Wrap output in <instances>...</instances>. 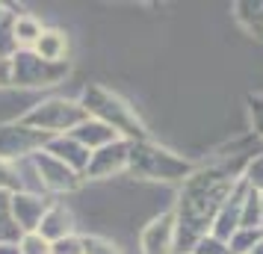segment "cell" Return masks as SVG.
<instances>
[{
    "mask_svg": "<svg viewBox=\"0 0 263 254\" xmlns=\"http://www.w3.org/2000/svg\"><path fill=\"white\" fill-rule=\"evenodd\" d=\"M231 189H234V178H228L222 171H207V174H195L186 181L183 195H180V245H190V242L198 245L204 240V230L210 228V222L225 207Z\"/></svg>",
    "mask_w": 263,
    "mask_h": 254,
    "instance_id": "cell-1",
    "label": "cell"
},
{
    "mask_svg": "<svg viewBox=\"0 0 263 254\" xmlns=\"http://www.w3.org/2000/svg\"><path fill=\"white\" fill-rule=\"evenodd\" d=\"M80 104H83V109L89 115H95V121H101V124H107L112 130L124 133L130 142H145L142 121L136 119V112L119 95H112V92L101 89V86H86Z\"/></svg>",
    "mask_w": 263,
    "mask_h": 254,
    "instance_id": "cell-2",
    "label": "cell"
},
{
    "mask_svg": "<svg viewBox=\"0 0 263 254\" xmlns=\"http://www.w3.org/2000/svg\"><path fill=\"white\" fill-rule=\"evenodd\" d=\"M127 169L142 174V178H154V181H190L192 163H186L183 157H175L172 151L148 145V142H139V145L133 142Z\"/></svg>",
    "mask_w": 263,
    "mask_h": 254,
    "instance_id": "cell-3",
    "label": "cell"
},
{
    "mask_svg": "<svg viewBox=\"0 0 263 254\" xmlns=\"http://www.w3.org/2000/svg\"><path fill=\"white\" fill-rule=\"evenodd\" d=\"M89 119V112L83 109V104H71V101H60V97H53V101H45V104H39L33 112H27L24 124L27 127H36L42 133H68L71 127H80L86 124Z\"/></svg>",
    "mask_w": 263,
    "mask_h": 254,
    "instance_id": "cell-4",
    "label": "cell"
},
{
    "mask_svg": "<svg viewBox=\"0 0 263 254\" xmlns=\"http://www.w3.org/2000/svg\"><path fill=\"white\" fill-rule=\"evenodd\" d=\"M68 74V62H45L36 50H18L12 60V83L53 86Z\"/></svg>",
    "mask_w": 263,
    "mask_h": 254,
    "instance_id": "cell-5",
    "label": "cell"
},
{
    "mask_svg": "<svg viewBox=\"0 0 263 254\" xmlns=\"http://www.w3.org/2000/svg\"><path fill=\"white\" fill-rule=\"evenodd\" d=\"M53 136L42 133L36 127H27L24 121L18 124H3L0 127V160H12V157H24L33 151H42L45 142H50Z\"/></svg>",
    "mask_w": 263,
    "mask_h": 254,
    "instance_id": "cell-6",
    "label": "cell"
},
{
    "mask_svg": "<svg viewBox=\"0 0 263 254\" xmlns=\"http://www.w3.org/2000/svg\"><path fill=\"white\" fill-rule=\"evenodd\" d=\"M33 166L36 171L42 174V186H48V189H77V183H80V174L74 169H68L62 160H57L53 154H42L39 151L36 160H33Z\"/></svg>",
    "mask_w": 263,
    "mask_h": 254,
    "instance_id": "cell-7",
    "label": "cell"
},
{
    "mask_svg": "<svg viewBox=\"0 0 263 254\" xmlns=\"http://www.w3.org/2000/svg\"><path fill=\"white\" fill-rule=\"evenodd\" d=\"M130 145L133 142H112L107 148H98L89 157V166H86V174L89 178H107L109 171H121L127 169V160H130Z\"/></svg>",
    "mask_w": 263,
    "mask_h": 254,
    "instance_id": "cell-8",
    "label": "cell"
},
{
    "mask_svg": "<svg viewBox=\"0 0 263 254\" xmlns=\"http://www.w3.org/2000/svg\"><path fill=\"white\" fill-rule=\"evenodd\" d=\"M178 216L175 213H166L163 219L151 222L142 233V251L145 254H168V248L175 245V237H178Z\"/></svg>",
    "mask_w": 263,
    "mask_h": 254,
    "instance_id": "cell-9",
    "label": "cell"
},
{
    "mask_svg": "<svg viewBox=\"0 0 263 254\" xmlns=\"http://www.w3.org/2000/svg\"><path fill=\"white\" fill-rule=\"evenodd\" d=\"M48 201L39 198V195H15L12 198V222L24 233H36L42 219L48 213Z\"/></svg>",
    "mask_w": 263,
    "mask_h": 254,
    "instance_id": "cell-10",
    "label": "cell"
},
{
    "mask_svg": "<svg viewBox=\"0 0 263 254\" xmlns=\"http://www.w3.org/2000/svg\"><path fill=\"white\" fill-rule=\"evenodd\" d=\"M36 233H42L48 242H60L65 237H71V213L62 204H50Z\"/></svg>",
    "mask_w": 263,
    "mask_h": 254,
    "instance_id": "cell-11",
    "label": "cell"
},
{
    "mask_svg": "<svg viewBox=\"0 0 263 254\" xmlns=\"http://www.w3.org/2000/svg\"><path fill=\"white\" fill-rule=\"evenodd\" d=\"M71 136L83 148H89V151H98V148H107V145H112V142H119L116 130L107 127V124H101V121H86V124H80Z\"/></svg>",
    "mask_w": 263,
    "mask_h": 254,
    "instance_id": "cell-12",
    "label": "cell"
},
{
    "mask_svg": "<svg viewBox=\"0 0 263 254\" xmlns=\"http://www.w3.org/2000/svg\"><path fill=\"white\" fill-rule=\"evenodd\" d=\"M53 157L57 160H62L68 169H74V171H86V166H89V157H92V151L89 148H83L74 136H65V139H53Z\"/></svg>",
    "mask_w": 263,
    "mask_h": 254,
    "instance_id": "cell-13",
    "label": "cell"
},
{
    "mask_svg": "<svg viewBox=\"0 0 263 254\" xmlns=\"http://www.w3.org/2000/svg\"><path fill=\"white\" fill-rule=\"evenodd\" d=\"M65 50H68V42L60 30H45L36 42V53L45 62H65Z\"/></svg>",
    "mask_w": 263,
    "mask_h": 254,
    "instance_id": "cell-14",
    "label": "cell"
},
{
    "mask_svg": "<svg viewBox=\"0 0 263 254\" xmlns=\"http://www.w3.org/2000/svg\"><path fill=\"white\" fill-rule=\"evenodd\" d=\"M12 33H15V42H18V45H21V42H33V45H36L39 36H42L45 30L39 27L36 18H30V15H15Z\"/></svg>",
    "mask_w": 263,
    "mask_h": 254,
    "instance_id": "cell-15",
    "label": "cell"
},
{
    "mask_svg": "<svg viewBox=\"0 0 263 254\" xmlns=\"http://www.w3.org/2000/svg\"><path fill=\"white\" fill-rule=\"evenodd\" d=\"M18 251L21 254H50V242L45 240L42 233H24Z\"/></svg>",
    "mask_w": 263,
    "mask_h": 254,
    "instance_id": "cell-16",
    "label": "cell"
},
{
    "mask_svg": "<svg viewBox=\"0 0 263 254\" xmlns=\"http://www.w3.org/2000/svg\"><path fill=\"white\" fill-rule=\"evenodd\" d=\"M50 254H86L83 251V240L65 237V240H60V242H50Z\"/></svg>",
    "mask_w": 263,
    "mask_h": 254,
    "instance_id": "cell-17",
    "label": "cell"
},
{
    "mask_svg": "<svg viewBox=\"0 0 263 254\" xmlns=\"http://www.w3.org/2000/svg\"><path fill=\"white\" fill-rule=\"evenodd\" d=\"M0 189H21V181L3 160H0Z\"/></svg>",
    "mask_w": 263,
    "mask_h": 254,
    "instance_id": "cell-18",
    "label": "cell"
},
{
    "mask_svg": "<svg viewBox=\"0 0 263 254\" xmlns=\"http://www.w3.org/2000/svg\"><path fill=\"white\" fill-rule=\"evenodd\" d=\"M83 251L86 254H119L112 245H107L104 240H95V237H92V240L86 237V240H83Z\"/></svg>",
    "mask_w": 263,
    "mask_h": 254,
    "instance_id": "cell-19",
    "label": "cell"
},
{
    "mask_svg": "<svg viewBox=\"0 0 263 254\" xmlns=\"http://www.w3.org/2000/svg\"><path fill=\"white\" fill-rule=\"evenodd\" d=\"M249 183L254 189H263V157L254 160V166L249 169Z\"/></svg>",
    "mask_w": 263,
    "mask_h": 254,
    "instance_id": "cell-20",
    "label": "cell"
},
{
    "mask_svg": "<svg viewBox=\"0 0 263 254\" xmlns=\"http://www.w3.org/2000/svg\"><path fill=\"white\" fill-rule=\"evenodd\" d=\"M251 115H254L257 130L263 133V97H254V101H251Z\"/></svg>",
    "mask_w": 263,
    "mask_h": 254,
    "instance_id": "cell-21",
    "label": "cell"
},
{
    "mask_svg": "<svg viewBox=\"0 0 263 254\" xmlns=\"http://www.w3.org/2000/svg\"><path fill=\"white\" fill-rule=\"evenodd\" d=\"M12 83V62L0 56V86H9Z\"/></svg>",
    "mask_w": 263,
    "mask_h": 254,
    "instance_id": "cell-22",
    "label": "cell"
}]
</instances>
